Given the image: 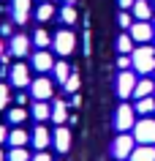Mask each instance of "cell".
<instances>
[{
    "mask_svg": "<svg viewBox=\"0 0 155 161\" xmlns=\"http://www.w3.org/2000/svg\"><path fill=\"white\" fill-rule=\"evenodd\" d=\"M30 115H33V120H49V118H52V107H49L46 101H35Z\"/></svg>",
    "mask_w": 155,
    "mask_h": 161,
    "instance_id": "ffe728a7",
    "label": "cell"
},
{
    "mask_svg": "<svg viewBox=\"0 0 155 161\" xmlns=\"http://www.w3.org/2000/svg\"><path fill=\"white\" fill-rule=\"evenodd\" d=\"M8 120L14 123V126H19V123H25V120H27V112L22 109V107H17V109L8 112Z\"/></svg>",
    "mask_w": 155,
    "mask_h": 161,
    "instance_id": "4316f807",
    "label": "cell"
},
{
    "mask_svg": "<svg viewBox=\"0 0 155 161\" xmlns=\"http://www.w3.org/2000/svg\"><path fill=\"white\" fill-rule=\"evenodd\" d=\"M117 3H120L122 11H128V8H133V3H136V0H117Z\"/></svg>",
    "mask_w": 155,
    "mask_h": 161,
    "instance_id": "d6a6232c",
    "label": "cell"
},
{
    "mask_svg": "<svg viewBox=\"0 0 155 161\" xmlns=\"http://www.w3.org/2000/svg\"><path fill=\"white\" fill-rule=\"evenodd\" d=\"M63 3H71V6H74V3H76V0H63Z\"/></svg>",
    "mask_w": 155,
    "mask_h": 161,
    "instance_id": "74e56055",
    "label": "cell"
},
{
    "mask_svg": "<svg viewBox=\"0 0 155 161\" xmlns=\"http://www.w3.org/2000/svg\"><path fill=\"white\" fill-rule=\"evenodd\" d=\"M52 142H54V147L60 153H68L71 150V131L65 126H57V131L52 134Z\"/></svg>",
    "mask_w": 155,
    "mask_h": 161,
    "instance_id": "7c38bea8",
    "label": "cell"
},
{
    "mask_svg": "<svg viewBox=\"0 0 155 161\" xmlns=\"http://www.w3.org/2000/svg\"><path fill=\"white\" fill-rule=\"evenodd\" d=\"M60 19H63V25H74V22H76V8H74L71 3H65L60 8Z\"/></svg>",
    "mask_w": 155,
    "mask_h": 161,
    "instance_id": "cb8c5ba5",
    "label": "cell"
},
{
    "mask_svg": "<svg viewBox=\"0 0 155 161\" xmlns=\"http://www.w3.org/2000/svg\"><path fill=\"white\" fill-rule=\"evenodd\" d=\"M6 107H8V87L0 82V109H6Z\"/></svg>",
    "mask_w": 155,
    "mask_h": 161,
    "instance_id": "f546056e",
    "label": "cell"
},
{
    "mask_svg": "<svg viewBox=\"0 0 155 161\" xmlns=\"http://www.w3.org/2000/svg\"><path fill=\"white\" fill-rule=\"evenodd\" d=\"M114 126L120 128V131H131V128L136 126V109H133L131 104H120V109H117V120H114Z\"/></svg>",
    "mask_w": 155,
    "mask_h": 161,
    "instance_id": "5b68a950",
    "label": "cell"
},
{
    "mask_svg": "<svg viewBox=\"0 0 155 161\" xmlns=\"http://www.w3.org/2000/svg\"><path fill=\"white\" fill-rule=\"evenodd\" d=\"M35 17L41 19V22H49V19L54 17V8H52V3H41V6H38V11H35Z\"/></svg>",
    "mask_w": 155,
    "mask_h": 161,
    "instance_id": "484cf974",
    "label": "cell"
},
{
    "mask_svg": "<svg viewBox=\"0 0 155 161\" xmlns=\"http://www.w3.org/2000/svg\"><path fill=\"white\" fill-rule=\"evenodd\" d=\"M33 41H35V47H38V49H46V47H49V44H52V36L46 33V30H35Z\"/></svg>",
    "mask_w": 155,
    "mask_h": 161,
    "instance_id": "d4e9b609",
    "label": "cell"
},
{
    "mask_svg": "<svg viewBox=\"0 0 155 161\" xmlns=\"http://www.w3.org/2000/svg\"><path fill=\"white\" fill-rule=\"evenodd\" d=\"M155 93V85L150 82V79H139L136 87H133V98H147V96Z\"/></svg>",
    "mask_w": 155,
    "mask_h": 161,
    "instance_id": "d6986e66",
    "label": "cell"
},
{
    "mask_svg": "<svg viewBox=\"0 0 155 161\" xmlns=\"http://www.w3.org/2000/svg\"><path fill=\"white\" fill-rule=\"evenodd\" d=\"M152 3H155V0H152Z\"/></svg>",
    "mask_w": 155,
    "mask_h": 161,
    "instance_id": "ab89813d",
    "label": "cell"
},
{
    "mask_svg": "<svg viewBox=\"0 0 155 161\" xmlns=\"http://www.w3.org/2000/svg\"><path fill=\"white\" fill-rule=\"evenodd\" d=\"M131 38L133 41H139V44H147L150 38H152V25L150 22H136V25H131Z\"/></svg>",
    "mask_w": 155,
    "mask_h": 161,
    "instance_id": "8fae6325",
    "label": "cell"
},
{
    "mask_svg": "<svg viewBox=\"0 0 155 161\" xmlns=\"http://www.w3.org/2000/svg\"><path fill=\"white\" fill-rule=\"evenodd\" d=\"M30 3L33 0H11V17L17 25H25L30 19Z\"/></svg>",
    "mask_w": 155,
    "mask_h": 161,
    "instance_id": "9c48e42d",
    "label": "cell"
},
{
    "mask_svg": "<svg viewBox=\"0 0 155 161\" xmlns=\"http://www.w3.org/2000/svg\"><path fill=\"white\" fill-rule=\"evenodd\" d=\"M27 52H30V38L14 36V38H11V55H14V58H25Z\"/></svg>",
    "mask_w": 155,
    "mask_h": 161,
    "instance_id": "4fadbf2b",
    "label": "cell"
},
{
    "mask_svg": "<svg viewBox=\"0 0 155 161\" xmlns=\"http://www.w3.org/2000/svg\"><path fill=\"white\" fill-rule=\"evenodd\" d=\"M133 87H136V76L131 71H120V76H117V96L120 98H131Z\"/></svg>",
    "mask_w": 155,
    "mask_h": 161,
    "instance_id": "ba28073f",
    "label": "cell"
},
{
    "mask_svg": "<svg viewBox=\"0 0 155 161\" xmlns=\"http://www.w3.org/2000/svg\"><path fill=\"white\" fill-rule=\"evenodd\" d=\"M117 22H120L122 30H131V14H128V11H122L120 17H117Z\"/></svg>",
    "mask_w": 155,
    "mask_h": 161,
    "instance_id": "4dcf8cb0",
    "label": "cell"
},
{
    "mask_svg": "<svg viewBox=\"0 0 155 161\" xmlns=\"http://www.w3.org/2000/svg\"><path fill=\"white\" fill-rule=\"evenodd\" d=\"M30 142H33L35 147H38V150H44V147H46V145L52 142V134H49V131H46L44 126H35V131L30 134Z\"/></svg>",
    "mask_w": 155,
    "mask_h": 161,
    "instance_id": "5bb4252c",
    "label": "cell"
},
{
    "mask_svg": "<svg viewBox=\"0 0 155 161\" xmlns=\"http://www.w3.org/2000/svg\"><path fill=\"white\" fill-rule=\"evenodd\" d=\"M117 66H120V68H122V71H128V68H131V66H133V60H131V58H128V55H120V60H117Z\"/></svg>",
    "mask_w": 155,
    "mask_h": 161,
    "instance_id": "1f68e13d",
    "label": "cell"
},
{
    "mask_svg": "<svg viewBox=\"0 0 155 161\" xmlns=\"http://www.w3.org/2000/svg\"><path fill=\"white\" fill-rule=\"evenodd\" d=\"M6 139H8V131H6V128H3V126H0V145H3V142H6Z\"/></svg>",
    "mask_w": 155,
    "mask_h": 161,
    "instance_id": "e575fe53",
    "label": "cell"
},
{
    "mask_svg": "<svg viewBox=\"0 0 155 161\" xmlns=\"http://www.w3.org/2000/svg\"><path fill=\"white\" fill-rule=\"evenodd\" d=\"M52 93H54V87H52V82L46 76H38V79L30 82V96L35 101H46V98H52Z\"/></svg>",
    "mask_w": 155,
    "mask_h": 161,
    "instance_id": "8992f818",
    "label": "cell"
},
{
    "mask_svg": "<svg viewBox=\"0 0 155 161\" xmlns=\"http://www.w3.org/2000/svg\"><path fill=\"white\" fill-rule=\"evenodd\" d=\"M133 147H136V139L131 134H120L117 139H114L112 145V153H114V158H131V153H133Z\"/></svg>",
    "mask_w": 155,
    "mask_h": 161,
    "instance_id": "277c9868",
    "label": "cell"
},
{
    "mask_svg": "<svg viewBox=\"0 0 155 161\" xmlns=\"http://www.w3.org/2000/svg\"><path fill=\"white\" fill-rule=\"evenodd\" d=\"M117 49H120V55H131L133 52V38H131V33H122L117 38Z\"/></svg>",
    "mask_w": 155,
    "mask_h": 161,
    "instance_id": "603a6c76",
    "label": "cell"
},
{
    "mask_svg": "<svg viewBox=\"0 0 155 161\" xmlns=\"http://www.w3.org/2000/svg\"><path fill=\"white\" fill-rule=\"evenodd\" d=\"M131 161H155V145H139V147H133Z\"/></svg>",
    "mask_w": 155,
    "mask_h": 161,
    "instance_id": "9a60e30c",
    "label": "cell"
},
{
    "mask_svg": "<svg viewBox=\"0 0 155 161\" xmlns=\"http://www.w3.org/2000/svg\"><path fill=\"white\" fill-rule=\"evenodd\" d=\"M8 76H11V85H17V87H30V82H33L30 79V68L25 63H14Z\"/></svg>",
    "mask_w": 155,
    "mask_h": 161,
    "instance_id": "52a82bcc",
    "label": "cell"
},
{
    "mask_svg": "<svg viewBox=\"0 0 155 161\" xmlns=\"http://www.w3.org/2000/svg\"><path fill=\"white\" fill-rule=\"evenodd\" d=\"M3 55H6V49H3V41H0V58H3Z\"/></svg>",
    "mask_w": 155,
    "mask_h": 161,
    "instance_id": "d590c367",
    "label": "cell"
},
{
    "mask_svg": "<svg viewBox=\"0 0 155 161\" xmlns=\"http://www.w3.org/2000/svg\"><path fill=\"white\" fill-rule=\"evenodd\" d=\"M0 161H6V153H3V150H0Z\"/></svg>",
    "mask_w": 155,
    "mask_h": 161,
    "instance_id": "8d00e7d4",
    "label": "cell"
},
{
    "mask_svg": "<svg viewBox=\"0 0 155 161\" xmlns=\"http://www.w3.org/2000/svg\"><path fill=\"white\" fill-rule=\"evenodd\" d=\"M65 90H68V93H76L79 90V76L76 74H71L68 79H65Z\"/></svg>",
    "mask_w": 155,
    "mask_h": 161,
    "instance_id": "f1b7e54d",
    "label": "cell"
},
{
    "mask_svg": "<svg viewBox=\"0 0 155 161\" xmlns=\"http://www.w3.org/2000/svg\"><path fill=\"white\" fill-rule=\"evenodd\" d=\"M133 17H136L139 22H147V19L152 17V8H150L147 0H136V3H133Z\"/></svg>",
    "mask_w": 155,
    "mask_h": 161,
    "instance_id": "e0dca14e",
    "label": "cell"
},
{
    "mask_svg": "<svg viewBox=\"0 0 155 161\" xmlns=\"http://www.w3.org/2000/svg\"><path fill=\"white\" fill-rule=\"evenodd\" d=\"M8 142H11V147H25V145L30 142V134H27L25 128H14L8 134Z\"/></svg>",
    "mask_w": 155,
    "mask_h": 161,
    "instance_id": "ac0fdd59",
    "label": "cell"
},
{
    "mask_svg": "<svg viewBox=\"0 0 155 161\" xmlns=\"http://www.w3.org/2000/svg\"><path fill=\"white\" fill-rule=\"evenodd\" d=\"M52 74L57 76V82H63V85H65V79H68V76L74 74V71H71V66L65 63V60H60V63H54V68H52Z\"/></svg>",
    "mask_w": 155,
    "mask_h": 161,
    "instance_id": "7402d4cb",
    "label": "cell"
},
{
    "mask_svg": "<svg viewBox=\"0 0 155 161\" xmlns=\"http://www.w3.org/2000/svg\"><path fill=\"white\" fill-rule=\"evenodd\" d=\"M133 109H136V115L150 118V115L155 112V98H152V96H147V98H136V107H133Z\"/></svg>",
    "mask_w": 155,
    "mask_h": 161,
    "instance_id": "2e32d148",
    "label": "cell"
},
{
    "mask_svg": "<svg viewBox=\"0 0 155 161\" xmlns=\"http://www.w3.org/2000/svg\"><path fill=\"white\" fill-rule=\"evenodd\" d=\"M65 118H68V107H65V101H54V107H52V120H54L57 126H63Z\"/></svg>",
    "mask_w": 155,
    "mask_h": 161,
    "instance_id": "44dd1931",
    "label": "cell"
},
{
    "mask_svg": "<svg viewBox=\"0 0 155 161\" xmlns=\"http://www.w3.org/2000/svg\"><path fill=\"white\" fill-rule=\"evenodd\" d=\"M8 161H30V153H27L25 147H14V150L8 153Z\"/></svg>",
    "mask_w": 155,
    "mask_h": 161,
    "instance_id": "83f0119b",
    "label": "cell"
},
{
    "mask_svg": "<svg viewBox=\"0 0 155 161\" xmlns=\"http://www.w3.org/2000/svg\"><path fill=\"white\" fill-rule=\"evenodd\" d=\"M41 3H49V0H41Z\"/></svg>",
    "mask_w": 155,
    "mask_h": 161,
    "instance_id": "f35d334b",
    "label": "cell"
},
{
    "mask_svg": "<svg viewBox=\"0 0 155 161\" xmlns=\"http://www.w3.org/2000/svg\"><path fill=\"white\" fill-rule=\"evenodd\" d=\"M131 60H133V68H136L139 74H150V71H155V49H152V47H147V44H142L139 49L131 52Z\"/></svg>",
    "mask_w": 155,
    "mask_h": 161,
    "instance_id": "6da1fadb",
    "label": "cell"
},
{
    "mask_svg": "<svg viewBox=\"0 0 155 161\" xmlns=\"http://www.w3.org/2000/svg\"><path fill=\"white\" fill-rule=\"evenodd\" d=\"M30 161H52V158H49V156H46V153L41 150V153H35V156H33V158H30Z\"/></svg>",
    "mask_w": 155,
    "mask_h": 161,
    "instance_id": "836d02e7",
    "label": "cell"
},
{
    "mask_svg": "<svg viewBox=\"0 0 155 161\" xmlns=\"http://www.w3.org/2000/svg\"><path fill=\"white\" fill-rule=\"evenodd\" d=\"M33 68H35V71H41V74H49L52 68H54V58H52L46 49H38L33 55Z\"/></svg>",
    "mask_w": 155,
    "mask_h": 161,
    "instance_id": "30bf717a",
    "label": "cell"
},
{
    "mask_svg": "<svg viewBox=\"0 0 155 161\" xmlns=\"http://www.w3.org/2000/svg\"><path fill=\"white\" fill-rule=\"evenodd\" d=\"M52 47H54V52H57V55L68 58V55H74V49H76V38H74V33H71L68 27H63V30H57V33H54Z\"/></svg>",
    "mask_w": 155,
    "mask_h": 161,
    "instance_id": "7a4b0ae2",
    "label": "cell"
},
{
    "mask_svg": "<svg viewBox=\"0 0 155 161\" xmlns=\"http://www.w3.org/2000/svg\"><path fill=\"white\" fill-rule=\"evenodd\" d=\"M133 139L139 145H155V120L152 115L144 120H136V126H133Z\"/></svg>",
    "mask_w": 155,
    "mask_h": 161,
    "instance_id": "3957f363",
    "label": "cell"
}]
</instances>
